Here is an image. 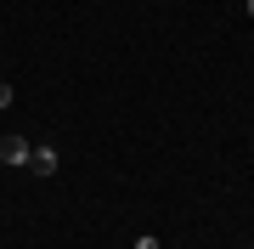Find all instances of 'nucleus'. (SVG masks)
Segmentation results:
<instances>
[{
    "label": "nucleus",
    "instance_id": "nucleus-1",
    "mask_svg": "<svg viewBox=\"0 0 254 249\" xmlns=\"http://www.w3.org/2000/svg\"><path fill=\"white\" fill-rule=\"evenodd\" d=\"M28 153H34L28 136H0V159H6L11 170H28Z\"/></svg>",
    "mask_w": 254,
    "mask_h": 249
},
{
    "label": "nucleus",
    "instance_id": "nucleus-2",
    "mask_svg": "<svg viewBox=\"0 0 254 249\" xmlns=\"http://www.w3.org/2000/svg\"><path fill=\"white\" fill-rule=\"evenodd\" d=\"M57 165H63V159H57L51 142H34V153H28V170H34V175H57Z\"/></svg>",
    "mask_w": 254,
    "mask_h": 249
},
{
    "label": "nucleus",
    "instance_id": "nucleus-3",
    "mask_svg": "<svg viewBox=\"0 0 254 249\" xmlns=\"http://www.w3.org/2000/svg\"><path fill=\"white\" fill-rule=\"evenodd\" d=\"M11 96H17V91H11V85H6V80H0V113H6V108H11Z\"/></svg>",
    "mask_w": 254,
    "mask_h": 249
},
{
    "label": "nucleus",
    "instance_id": "nucleus-4",
    "mask_svg": "<svg viewBox=\"0 0 254 249\" xmlns=\"http://www.w3.org/2000/svg\"><path fill=\"white\" fill-rule=\"evenodd\" d=\"M249 17H254V0H249Z\"/></svg>",
    "mask_w": 254,
    "mask_h": 249
}]
</instances>
